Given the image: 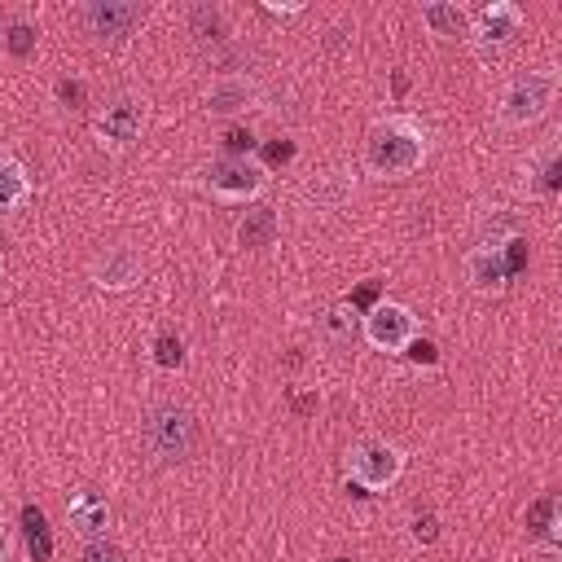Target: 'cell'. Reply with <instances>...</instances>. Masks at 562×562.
<instances>
[{
    "label": "cell",
    "mask_w": 562,
    "mask_h": 562,
    "mask_svg": "<svg viewBox=\"0 0 562 562\" xmlns=\"http://www.w3.org/2000/svg\"><path fill=\"white\" fill-rule=\"evenodd\" d=\"M0 268H4V259H0Z\"/></svg>",
    "instance_id": "cell-29"
},
{
    "label": "cell",
    "mask_w": 562,
    "mask_h": 562,
    "mask_svg": "<svg viewBox=\"0 0 562 562\" xmlns=\"http://www.w3.org/2000/svg\"><path fill=\"white\" fill-rule=\"evenodd\" d=\"M268 13H285L290 18V13H303V4H277V0H268Z\"/></svg>",
    "instance_id": "cell-27"
},
{
    "label": "cell",
    "mask_w": 562,
    "mask_h": 562,
    "mask_svg": "<svg viewBox=\"0 0 562 562\" xmlns=\"http://www.w3.org/2000/svg\"><path fill=\"white\" fill-rule=\"evenodd\" d=\"M338 562H347V558H338Z\"/></svg>",
    "instance_id": "cell-28"
},
{
    "label": "cell",
    "mask_w": 562,
    "mask_h": 562,
    "mask_svg": "<svg viewBox=\"0 0 562 562\" xmlns=\"http://www.w3.org/2000/svg\"><path fill=\"white\" fill-rule=\"evenodd\" d=\"M360 338L373 347V351H386V356H404L408 342L417 338V316L395 303V299H382L373 303L364 316H360Z\"/></svg>",
    "instance_id": "cell-6"
},
{
    "label": "cell",
    "mask_w": 562,
    "mask_h": 562,
    "mask_svg": "<svg viewBox=\"0 0 562 562\" xmlns=\"http://www.w3.org/2000/svg\"><path fill=\"white\" fill-rule=\"evenodd\" d=\"M140 127H145V101H140V97H127V92L110 97V101L97 110V119H92V132H97V140H101L105 149H127V145H136V140H140Z\"/></svg>",
    "instance_id": "cell-8"
},
{
    "label": "cell",
    "mask_w": 562,
    "mask_h": 562,
    "mask_svg": "<svg viewBox=\"0 0 562 562\" xmlns=\"http://www.w3.org/2000/svg\"><path fill=\"white\" fill-rule=\"evenodd\" d=\"M400 474H404V452L391 439L364 435L347 448V483L360 487V496L386 492L391 483H400Z\"/></svg>",
    "instance_id": "cell-4"
},
{
    "label": "cell",
    "mask_w": 562,
    "mask_h": 562,
    "mask_svg": "<svg viewBox=\"0 0 562 562\" xmlns=\"http://www.w3.org/2000/svg\"><path fill=\"white\" fill-rule=\"evenodd\" d=\"M66 518H70V531L88 544L105 540V531H110V505H105V496H97L88 487L66 501Z\"/></svg>",
    "instance_id": "cell-12"
},
{
    "label": "cell",
    "mask_w": 562,
    "mask_h": 562,
    "mask_svg": "<svg viewBox=\"0 0 562 562\" xmlns=\"http://www.w3.org/2000/svg\"><path fill=\"white\" fill-rule=\"evenodd\" d=\"M422 22L439 40H465L470 35V13L461 4H452V0H426L422 4Z\"/></svg>",
    "instance_id": "cell-16"
},
{
    "label": "cell",
    "mask_w": 562,
    "mask_h": 562,
    "mask_svg": "<svg viewBox=\"0 0 562 562\" xmlns=\"http://www.w3.org/2000/svg\"><path fill=\"white\" fill-rule=\"evenodd\" d=\"M430 154V136L413 114H386L364 132V171L373 180H404Z\"/></svg>",
    "instance_id": "cell-1"
},
{
    "label": "cell",
    "mask_w": 562,
    "mask_h": 562,
    "mask_svg": "<svg viewBox=\"0 0 562 562\" xmlns=\"http://www.w3.org/2000/svg\"><path fill=\"white\" fill-rule=\"evenodd\" d=\"M35 35H40V31H35L31 22H9L4 44H9V53H13V57H26V53L35 48Z\"/></svg>",
    "instance_id": "cell-22"
},
{
    "label": "cell",
    "mask_w": 562,
    "mask_h": 562,
    "mask_svg": "<svg viewBox=\"0 0 562 562\" xmlns=\"http://www.w3.org/2000/svg\"><path fill=\"white\" fill-rule=\"evenodd\" d=\"M31 198V176L13 154H0V215L18 211Z\"/></svg>",
    "instance_id": "cell-17"
},
{
    "label": "cell",
    "mask_w": 562,
    "mask_h": 562,
    "mask_svg": "<svg viewBox=\"0 0 562 562\" xmlns=\"http://www.w3.org/2000/svg\"><path fill=\"white\" fill-rule=\"evenodd\" d=\"M154 360H158L162 369H180V364H184V342H180L176 334H158V338H154Z\"/></svg>",
    "instance_id": "cell-20"
},
{
    "label": "cell",
    "mask_w": 562,
    "mask_h": 562,
    "mask_svg": "<svg viewBox=\"0 0 562 562\" xmlns=\"http://www.w3.org/2000/svg\"><path fill=\"white\" fill-rule=\"evenodd\" d=\"M0 562H13V540H9L4 527H0Z\"/></svg>",
    "instance_id": "cell-26"
},
{
    "label": "cell",
    "mask_w": 562,
    "mask_h": 562,
    "mask_svg": "<svg viewBox=\"0 0 562 562\" xmlns=\"http://www.w3.org/2000/svg\"><path fill=\"white\" fill-rule=\"evenodd\" d=\"M88 562H119V553L101 549V540H97V544H88Z\"/></svg>",
    "instance_id": "cell-25"
},
{
    "label": "cell",
    "mask_w": 562,
    "mask_h": 562,
    "mask_svg": "<svg viewBox=\"0 0 562 562\" xmlns=\"http://www.w3.org/2000/svg\"><path fill=\"white\" fill-rule=\"evenodd\" d=\"M522 31V9L514 4V0H492V4H483L474 18H470V44L487 57H496L505 44H514V35Z\"/></svg>",
    "instance_id": "cell-9"
},
{
    "label": "cell",
    "mask_w": 562,
    "mask_h": 562,
    "mask_svg": "<svg viewBox=\"0 0 562 562\" xmlns=\"http://www.w3.org/2000/svg\"><path fill=\"white\" fill-rule=\"evenodd\" d=\"M558 101V70H518L496 101L501 127H531L540 123Z\"/></svg>",
    "instance_id": "cell-3"
},
{
    "label": "cell",
    "mask_w": 562,
    "mask_h": 562,
    "mask_svg": "<svg viewBox=\"0 0 562 562\" xmlns=\"http://www.w3.org/2000/svg\"><path fill=\"white\" fill-rule=\"evenodd\" d=\"M527 531L540 536V540H549V544L558 540V496H553V492H544V496L527 509Z\"/></svg>",
    "instance_id": "cell-18"
},
{
    "label": "cell",
    "mask_w": 562,
    "mask_h": 562,
    "mask_svg": "<svg viewBox=\"0 0 562 562\" xmlns=\"http://www.w3.org/2000/svg\"><path fill=\"white\" fill-rule=\"evenodd\" d=\"M145 22V9L132 0H92L83 4V26L101 40H127Z\"/></svg>",
    "instance_id": "cell-11"
},
{
    "label": "cell",
    "mask_w": 562,
    "mask_h": 562,
    "mask_svg": "<svg viewBox=\"0 0 562 562\" xmlns=\"http://www.w3.org/2000/svg\"><path fill=\"white\" fill-rule=\"evenodd\" d=\"M193 35H198V40H220V35H224V18H220V9H211V4L193 9Z\"/></svg>",
    "instance_id": "cell-21"
},
{
    "label": "cell",
    "mask_w": 562,
    "mask_h": 562,
    "mask_svg": "<svg viewBox=\"0 0 562 562\" xmlns=\"http://www.w3.org/2000/svg\"><path fill=\"white\" fill-rule=\"evenodd\" d=\"M250 101H255V83L246 75H237V70L215 75L211 88H206V110L211 114H241Z\"/></svg>",
    "instance_id": "cell-13"
},
{
    "label": "cell",
    "mask_w": 562,
    "mask_h": 562,
    "mask_svg": "<svg viewBox=\"0 0 562 562\" xmlns=\"http://www.w3.org/2000/svg\"><path fill=\"white\" fill-rule=\"evenodd\" d=\"M316 334H321V342L325 347H351L356 342V334H360V316H356V307L351 303H334V307H325L321 316H316Z\"/></svg>",
    "instance_id": "cell-15"
},
{
    "label": "cell",
    "mask_w": 562,
    "mask_h": 562,
    "mask_svg": "<svg viewBox=\"0 0 562 562\" xmlns=\"http://www.w3.org/2000/svg\"><path fill=\"white\" fill-rule=\"evenodd\" d=\"M413 536H417V540H435V518H430V514H417V518H413Z\"/></svg>",
    "instance_id": "cell-24"
},
{
    "label": "cell",
    "mask_w": 562,
    "mask_h": 562,
    "mask_svg": "<svg viewBox=\"0 0 562 562\" xmlns=\"http://www.w3.org/2000/svg\"><path fill=\"white\" fill-rule=\"evenodd\" d=\"M140 439L158 465H180L198 448V417L176 400H154L140 413Z\"/></svg>",
    "instance_id": "cell-2"
},
{
    "label": "cell",
    "mask_w": 562,
    "mask_h": 562,
    "mask_svg": "<svg viewBox=\"0 0 562 562\" xmlns=\"http://www.w3.org/2000/svg\"><path fill=\"white\" fill-rule=\"evenodd\" d=\"M57 92H61V101H70V110L83 101V83H79V79H75V83H70V79H61V83H57Z\"/></svg>",
    "instance_id": "cell-23"
},
{
    "label": "cell",
    "mask_w": 562,
    "mask_h": 562,
    "mask_svg": "<svg viewBox=\"0 0 562 562\" xmlns=\"http://www.w3.org/2000/svg\"><path fill=\"white\" fill-rule=\"evenodd\" d=\"M277 211L272 206H246L241 211V220H237V228H233V237H237V246H246V250H268L272 241H277Z\"/></svg>",
    "instance_id": "cell-14"
},
{
    "label": "cell",
    "mask_w": 562,
    "mask_h": 562,
    "mask_svg": "<svg viewBox=\"0 0 562 562\" xmlns=\"http://www.w3.org/2000/svg\"><path fill=\"white\" fill-rule=\"evenodd\" d=\"M202 184H206L220 202H228V206H246V202H255V198L263 193L268 176H263L259 162H246V158H215V162L206 167Z\"/></svg>",
    "instance_id": "cell-7"
},
{
    "label": "cell",
    "mask_w": 562,
    "mask_h": 562,
    "mask_svg": "<svg viewBox=\"0 0 562 562\" xmlns=\"http://www.w3.org/2000/svg\"><path fill=\"white\" fill-rule=\"evenodd\" d=\"M518 268H522V237H518L514 228H501V233L483 237V241L470 246V255H465V277H470V285L483 290V294L501 290Z\"/></svg>",
    "instance_id": "cell-5"
},
{
    "label": "cell",
    "mask_w": 562,
    "mask_h": 562,
    "mask_svg": "<svg viewBox=\"0 0 562 562\" xmlns=\"http://www.w3.org/2000/svg\"><path fill=\"white\" fill-rule=\"evenodd\" d=\"M88 277H92V285H97V290L123 294V290L140 285L145 263H140V255H136L132 246H105V250H97V255H92Z\"/></svg>",
    "instance_id": "cell-10"
},
{
    "label": "cell",
    "mask_w": 562,
    "mask_h": 562,
    "mask_svg": "<svg viewBox=\"0 0 562 562\" xmlns=\"http://www.w3.org/2000/svg\"><path fill=\"white\" fill-rule=\"evenodd\" d=\"M22 527H26L31 553L44 562V558L53 553V540H48V522H44V509H40V505H22Z\"/></svg>",
    "instance_id": "cell-19"
}]
</instances>
